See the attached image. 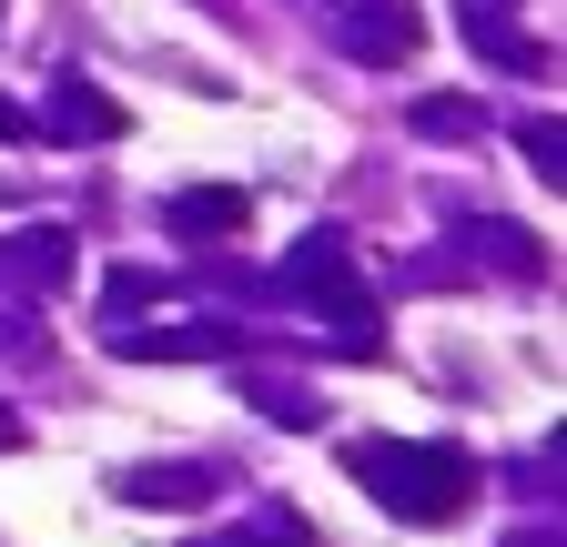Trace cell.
<instances>
[{
    "mask_svg": "<svg viewBox=\"0 0 567 547\" xmlns=\"http://www.w3.org/2000/svg\"><path fill=\"white\" fill-rule=\"evenodd\" d=\"M354 476H375V497L415 527L466 507V456H446V446H354Z\"/></svg>",
    "mask_w": 567,
    "mask_h": 547,
    "instance_id": "6da1fadb",
    "label": "cell"
},
{
    "mask_svg": "<svg viewBox=\"0 0 567 547\" xmlns=\"http://www.w3.org/2000/svg\"><path fill=\"white\" fill-rule=\"evenodd\" d=\"M173 224H193V234L224 224V234H234V224H244V193H183V203H173Z\"/></svg>",
    "mask_w": 567,
    "mask_h": 547,
    "instance_id": "7a4b0ae2",
    "label": "cell"
},
{
    "mask_svg": "<svg viewBox=\"0 0 567 547\" xmlns=\"http://www.w3.org/2000/svg\"><path fill=\"white\" fill-rule=\"evenodd\" d=\"M354 51H415V11H385V21H354Z\"/></svg>",
    "mask_w": 567,
    "mask_h": 547,
    "instance_id": "3957f363",
    "label": "cell"
},
{
    "mask_svg": "<svg viewBox=\"0 0 567 547\" xmlns=\"http://www.w3.org/2000/svg\"><path fill=\"white\" fill-rule=\"evenodd\" d=\"M61 112H71V122H82V132H122V112H112L102 92H61Z\"/></svg>",
    "mask_w": 567,
    "mask_h": 547,
    "instance_id": "277c9868",
    "label": "cell"
},
{
    "mask_svg": "<svg viewBox=\"0 0 567 547\" xmlns=\"http://www.w3.org/2000/svg\"><path fill=\"white\" fill-rule=\"evenodd\" d=\"M11 132H21V102H0V143H11Z\"/></svg>",
    "mask_w": 567,
    "mask_h": 547,
    "instance_id": "5b68a950",
    "label": "cell"
}]
</instances>
